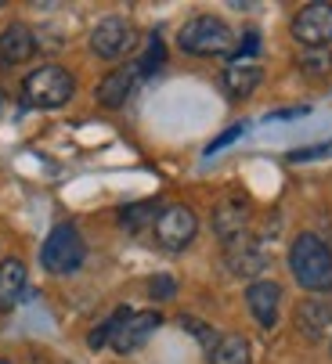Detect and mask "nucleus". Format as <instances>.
<instances>
[{"mask_svg":"<svg viewBox=\"0 0 332 364\" xmlns=\"http://www.w3.org/2000/svg\"><path fill=\"white\" fill-rule=\"evenodd\" d=\"M134 40H138V33H134V26H130L127 18L108 15V18H101V22L94 26V33H90V50H94L98 58H105V62H116V58H123L127 50L134 47Z\"/></svg>","mask_w":332,"mask_h":364,"instance_id":"nucleus-5","label":"nucleus"},{"mask_svg":"<svg viewBox=\"0 0 332 364\" xmlns=\"http://www.w3.org/2000/svg\"><path fill=\"white\" fill-rule=\"evenodd\" d=\"M0 364H8V360H0Z\"/></svg>","mask_w":332,"mask_h":364,"instance_id":"nucleus-27","label":"nucleus"},{"mask_svg":"<svg viewBox=\"0 0 332 364\" xmlns=\"http://www.w3.org/2000/svg\"><path fill=\"white\" fill-rule=\"evenodd\" d=\"M328 321H332V310H328L325 303H304V306H300V314H296L300 332H307L311 339H318V336L328 328Z\"/></svg>","mask_w":332,"mask_h":364,"instance_id":"nucleus-17","label":"nucleus"},{"mask_svg":"<svg viewBox=\"0 0 332 364\" xmlns=\"http://www.w3.org/2000/svg\"><path fill=\"white\" fill-rule=\"evenodd\" d=\"M228 267H232L235 274H260V271L267 267V256H264V249H260L256 242L235 238V242L228 245Z\"/></svg>","mask_w":332,"mask_h":364,"instance_id":"nucleus-14","label":"nucleus"},{"mask_svg":"<svg viewBox=\"0 0 332 364\" xmlns=\"http://www.w3.org/2000/svg\"><path fill=\"white\" fill-rule=\"evenodd\" d=\"M166 62V43H162V36L159 33H152L148 36V47H145V58L138 62V73L141 76H155V69Z\"/></svg>","mask_w":332,"mask_h":364,"instance_id":"nucleus-18","label":"nucleus"},{"mask_svg":"<svg viewBox=\"0 0 332 364\" xmlns=\"http://www.w3.org/2000/svg\"><path fill=\"white\" fill-rule=\"evenodd\" d=\"M134 80H138V65H120V69H113L101 83H98V101L105 109H120L123 101L130 97V90H134Z\"/></svg>","mask_w":332,"mask_h":364,"instance_id":"nucleus-12","label":"nucleus"},{"mask_svg":"<svg viewBox=\"0 0 332 364\" xmlns=\"http://www.w3.org/2000/svg\"><path fill=\"white\" fill-rule=\"evenodd\" d=\"M293 36L307 50H325L332 43V4H307L293 18Z\"/></svg>","mask_w":332,"mask_h":364,"instance_id":"nucleus-7","label":"nucleus"},{"mask_svg":"<svg viewBox=\"0 0 332 364\" xmlns=\"http://www.w3.org/2000/svg\"><path fill=\"white\" fill-rule=\"evenodd\" d=\"M256 50H260V33H256V29H249V33L242 36V43H235L232 58H235V62H242L246 55H256Z\"/></svg>","mask_w":332,"mask_h":364,"instance_id":"nucleus-22","label":"nucleus"},{"mask_svg":"<svg viewBox=\"0 0 332 364\" xmlns=\"http://www.w3.org/2000/svg\"><path fill=\"white\" fill-rule=\"evenodd\" d=\"M127 314H130V310H127V306H120L116 314L105 321V325H98V328L90 332V339H87V343H90V350H101L105 343H113V336H116V328H120V321H123Z\"/></svg>","mask_w":332,"mask_h":364,"instance_id":"nucleus-20","label":"nucleus"},{"mask_svg":"<svg viewBox=\"0 0 332 364\" xmlns=\"http://www.w3.org/2000/svg\"><path fill=\"white\" fill-rule=\"evenodd\" d=\"M246 134V123H235V127H228L224 134H220L217 141H209V148H206V155H213V151H220V148H228L232 141H239Z\"/></svg>","mask_w":332,"mask_h":364,"instance_id":"nucleus-23","label":"nucleus"},{"mask_svg":"<svg viewBox=\"0 0 332 364\" xmlns=\"http://www.w3.org/2000/svg\"><path fill=\"white\" fill-rule=\"evenodd\" d=\"M253 360V350H249V339L232 332V336H220L209 350V364H249Z\"/></svg>","mask_w":332,"mask_h":364,"instance_id":"nucleus-15","label":"nucleus"},{"mask_svg":"<svg viewBox=\"0 0 332 364\" xmlns=\"http://www.w3.org/2000/svg\"><path fill=\"white\" fill-rule=\"evenodd\" d=\"M260 65H249V62H235V65H228L224 69V87H228V94L232 97H249L253 90H256V83H260Z\"/></svg>","mask_w":332,"mask_h":364,"instance_id":"nucleus-16","label":"nucleus"},{"mask_svg":"<svg viewBox=\"0 0 332 364\" xmlns=\"http://www.w3.org/2000/svg\"><path fill=\"white\" fill-rule=\"evenodd\" d=\"M307 109H289V112H271V119H293V116H304Z\"/></svg>","mask_w":332,"mask_h":364,"instance_id":"nucleus-26","label":"nucleus"},{"mask_svg":"<svg viewBox=\"0 0 332 364\" xmlns=\"http://www.w3.org/2000/svg\"><path fill=\"white\" fill-rule=\"evenodd\" d=\"M177 47L185 55L195 58H213V55H232L235 50V33L228 22H220L213 15H195L181 26L177 33Z\"/></svg>","mask_w":332,"mask_h":364,"instance_id":"nucleus-2","label":"nucleus"},{"mask_svg":"<svg viewBox=\"0 0 332 364\" xmlns=\"http://www.w3.org/2000/svg\"><path fill=\"white\" fill-rule=\"evenodd\" d=\"M328 151H332V141H328V144H314V148H296L289 159H293V163H311V159H318V155H328Z\"/></svg>","mask_w":332,"mask_h":364,"instance_id":"nucleus-24","label":"nucleus"},{"mask_svg":"<svg viewBox=\"0 0 332 364\" xmlns=\"http://www.w3.org/2000/svg\"><path fill=\"white\" fill-rule=\"evenodd\" d=\"M26 292V264L22 259H4L0 264V310H11Z\"/></svg>","mask_w":332,"mask_h":364,"instance_id":"nucleus-13","label":"nucleus"},{"mask_svg":"<svg viewBox=\"0 0 332 364\" xmlns=\"http://www.w3.org/2000/svg\"><path fill=\"white\" fill-rule=\"evenodd\" d=\"M289 271L307 292H332V252L318 235H300L289 245Z\"/></svg>","mask_w":332,"mask_h":364,"instance_id":"nucleus-1","label":"nucleus"},{"mask_svg":"<svg viewBox=\"0 0 332 364\" xmlns=\"http://www.w3.org/2000/svg\"><path fill=\"white\" fill-rule=\"evenodd\" d=\"M73 90H76L73 73L62 65H40L22 83V97L29 109H62V105H69Z\"/></svg>","mask_w":332,"mask_h":364,"instance_id":"nucleus-3","label":"nucleus"},{"mask_svg":"<svg viewBox=\"0 0 332 364\" xmlns=\"http://www.w3.org/2000/svg\"><path fill=\"white\" fill-rule=\"evenodd\" d=\"M174 289H177V285H174V278H166V274L152 282V296H155V299H162V296H170Z\"/></svg>","mask_w":332,"mask_h":364,"instance_id":"nucleus-25","label":"nucleus"},{"mask_svg":"<svg viewBox=\"0 0 332 364\" xmlns=\"http://www.w3.org/2000/svg\"><path fill=\"white\" fill-rule=\"evenodd\" d=\"M152 217H155V202H138V205H127V210L120 213V224H123L127 231H141ZM152 224H155V220H152Z\"/></svg>","mask_w":332,"mask_h":364,"instance_id":"nucleus-19","label":"nucleus"},{"mask_svg":"<svg viewBox=\"0 0 332 364\" xmlns=\"http://www.w3.org/2000/svg\"><path fill=\"white\" fill-rule=\"evenodd\" d=\"M199 231V220L195 213L188 210V205H166V210L155 217V242L162 249H170V252H181Z\"/></svg>","mask_w":332,"mask_h":364,"instance_id":"nucleus-6","label":"nucleus"},{"mask_svg":"<svg viewBox=\"0 0 332 364\" xmlns=\"http://www.w3.org/2000/svg\"><path fill=\"white\" fill-rule=\"evenodd\" d=\"M36 55V36L29 26L15 22L8 26L4 33H0V62H8V65H22Z\"/></svg>","mask_w":332,"mask_h":364,"instance_id":"nucleus-11","label":"nucleus"},{"mask_svg":"<svg viewBox=\"0 0 332 364\" xmlns=\"http://www.w3.org/2000/svg\"><path fill=\"white\" fill-rule=\"evenodd\" d=\"M300 65L307 73H328L332 69V55H328V50H307V55L300 58Z\"/></svg>","mask_w":332,"mask_h":364,"instance_id":"nucleus-21","label":"nucleus"},{"mask_svg":"<svg viewBox=\"0 0 332 364\" xmlns=\"http://www.w3.org/2000/svg\"><path fill=\"white\" fill-rule=\"evenodd\" d=\"M159 325H162V318L155 314V310H145V314H127V318L120 321L116 336H113L116 353H130V350H138L141 343H148V336H152Z\"/></svg>","mask_w":332,"mask_h":364,"instance_id":"nucleus-9","label":"nucleus"},{"mask_svg":"<svg viewBox=\"0 0 332 364\" xmlns=\"http://www.w3.org/2000/svg\"><path fill=\"white\" fill-rule=\"evenodd\" d=\"M246 303H249V314L260 321V328H274V325H279L282 289L274 285V282H253L246 289Z\"/></svg>","mask_w":332,"mask_h":364,"instance_id":"nucleus-8","label":"nucleus"},{"mask_svg":"<svg viewBox=\"0 0 332 364\" xmlns=\"http://www.w3.org/2000/svg\"><path fill=\"white\" fill-rule=\"evenodd\" d=\"M249 224V202L242 195H232L224 202H217V210H213V231L224 238V242H235Z\"/></svg>","mask_w":332,"mask_h":364,"instance_id":"nucleus-10","label":"nucleus"},{"mask_svg":"<svg viewBox=\"0 0 332 364\" xmlns=\"http://www.w3.org/2000/svg\"><path fill=\"white\" fill-rule=\"evenodd\" d=\"M83 256H87V245H83L80 231L73 224H58L40 249V264L51 274H76L83 267Z\"/></svg>","mask_w":332,"mask_h":364,"instance_id":"nucleus-4","label":"nucleus"}]
</instances>
